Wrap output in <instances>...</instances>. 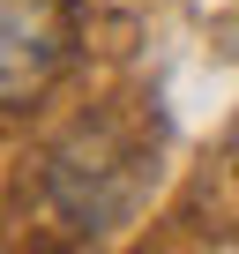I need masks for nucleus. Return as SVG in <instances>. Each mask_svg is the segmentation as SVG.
I'll use <instances>...</instances> for the list:
<instances>
[{"mask_svg":"<svg viewBox=\"0 0 239 254\" xmlns=\"http://www.w3.org/2000/svg\"><path fill=\"white\" fill-rule=\"evenodd\" d=\"M135 187H142V157L120 150L105 127H75V135L53 150V165H45L53 209H60L67 224H82V232H105L112 217H127Z\"/></svg>","mask_w":239,"mask_h":254,"instance_id":"obj_1","label":"nucleus"},{"mask_svg":"<svg viewBox=\"0 0 239 254\" xmlns=\"http://www.w3.org/2000/svg\"><path fill=\"white\" fill-rule=\"evenodd\" d=\"M67 45H75L67 0H0V97L30 105V90H45L60 75Z\"/></svg>","mask_w":239,"mask_h":254,"instance_id":"obj_2","label":"nucleus"}]
</instances>
